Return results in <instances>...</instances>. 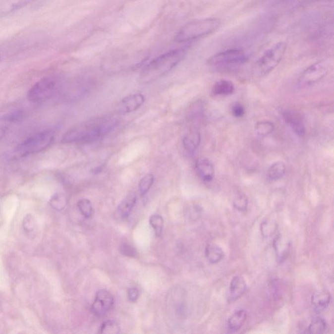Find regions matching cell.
I'll return each mask as SVG.
<instances>
[{"mask_svg":"<svg viewBox=\"0 0 334 334\" xmlns=\"http://www.w3.org/2000/svg\"><path fill=\"white\" fill-rule=\"evenodd\" d=\"M118 124L114 117H102L80 123L66 132L61 142L64 144H88L110 133Z\"/></svg>","mask_w":334,"mask_h":334,"instance_id":"obj_1","label":"cell"},{"mask_svg":"<svg viewBox=\"0 0 334 334\" xmlns=\"http://www.w3.org/2000/svg\"><path fill=\"white\" fill-rule=\"evenodd\" d=\"M185 52V49H174L152 59L142 69L139 81L150 83L166 75L182 60Z\"/></svg>","mask_w":334,"mask_h":334,"instance_id":"obj_2","label":"cell"},{"mask_svg":"<svg viewBox=\"0 0 334 334\" xmlns=\"http://www.w3.org/2000/svg\"><path fill=\"white\" fill-rule=\"evenodd\" d=\"M220 25V20L216 18L193 20L180 29L176 35V41L180 43L193 42L216 32Z\"/></svg>","mask_w":334,"mask_h":334,"instance_id":"obj_3","label":"cell"},{"mask_svg":"<svg viewBox=\"0 0 334 334\" xmlns=\"http://www.w3.org/2000/svg\"><path fill=\"white\" fill-rule=\"evenodd\" d=\"M287 48L284 42L272 45L261 56L253 67V74L257 77H263L273 71L281 62Z\"/></svg>","mask_w":334,"mask_h":334,"instance_id":"obj_4","label":"cell"},{"mask_svg":"<svg viewBox=\"0 0 334 334\" xmlns=\"http://www.w3.org/2000/svg\"><path fill=\"white\" fill-rule=\"evenodd\" d=\"M55 135V132L53 130L39 132L18 144L14 152L20 157L39 153L51 145Z\"/></svg>","mask_w":334,"mask_h":334,"instance_id":"obj_5","label":"cell"},{"mask_svg":"<svg viewBox=\"0 0 334 334\" xmlns=\"http://www.w3.org/2000/svg\"><path fill=\"white\" fill-rule=\"evenodd\" d=\"M59 88V80L55 77L42 78L35 84L28 94L30 102L39 103L46 102L55 96Z\"/></svg>","mask_w":334,"mask_h":334,"instance_id":"obj_6","label":"cell"},{"mask_svg":"<svg viewBox=\"0 0 334 334\" xmlns=\"http://www.w3.org/2000/svg\"><path fill=\"white\" fill-rule=\"evenodd\" d=\"M249 60L248 56L239 49H229L212 56L208 63L213 67H224L244 64Z\"/></svg>","mask_w":334,"mask_h":334,"instance_id":"obj_7","label":"cell"},{"mask_svg":"<svg viewBox=\"0 0 334 334\" xmlns=\"http://www.w3.org/2000/svg\"><path fill=\"white\" fill-rule=\"evenodd\" d=\"M34 39L22 38L13 39L7 42L0 44V61L4 60L14 55L30 48L32 45H35Z\"/></svg>","mask_w":334,"mask_h":334,"instance_id":"obj_8","label":"cell"},{"mask_svg":"<svg viewBox=\"0 0 334 334\" xmlns=\"http://www.w3.org/2000/svg\"><path fill=\"white\" fill-rule=\"evenodd\" d=\"M329 71L327 61L321 60L309 66L301 75L300 82L304 85H311L320 81Z\"/></svg>","mask_w":334,"mask_h":334,"instance_id":"obj_9","label":"cell"},{"mask_svg":"<svg viewBox=\"0 0 334 334\" xmlns=\"http://www.w3.org/2000/svg\"><path fill=\"white\" fill-rule=\"evenodd\" d=\"M114 304V300L112 294L107 290L100 289L96 292L92 311L97 317H104L112 309Z\"/></svg>","mask_w":334,"mask_h":334,"instance_id":"obj_10","label":"cell"},{"mask_svg":"<svg viewBox=\"0 0 334 334\" xmlns=\"http://www.w3.org/2000/svg\"><path fill=\"white\" fill-rule=\"evenodd\" d=\"M24 109L17 105H10L0 109V121L14 123L21 120L24 116Z\"/></svg>","mask_w":334,"mask_h":334,"instance_id":"obj_11","label":"cell"},{"mask_svg":"<svg viewBox=\"0 0 334 334\" xmlns=\"http://www.w3.org/2000/svg\"><path fill=\"white\" fill-rule=\"evenodd\" d=\"M196 172L202 180L211 182L215 176V169L211 161L206 158H200L195 164Z\"/></svg>","mask_w":334,"mask_h":334,"instance_id":"obj_12","label":"cell"},{"mask_svg":"<svg viewBox=\"0 0 334 334\" xmlns=\"http://www.w3.org/2000/svg\"><path fill=\"white\" fill-rule=\"evenodd\" d=\"M283 118L297 135L302 137L305 135L306 127L302 116L298 113L292 111H284Z\"/></svg>","mask_w":334,"mask_h":334,"instance_id":"obj_13","label":"cell"},{"mask_svg":"<svg viewBox=\"0 0 334 334\" xmlns=\"http://www.w3.org/2000/svg\"><path fill=\"white\" fill-rule=\"evenodd\" d=\"M247 284L241 276H235L230 282L228 294V302L233 303L240 299L245 293Z\"/></svg>","mask_w":334,"mask_h":334,"instance_id":"obj_14","label":"cell"},{"mask_svg":"<svg viewBox=\"0 0 334 334\" xmlns=\"http://www.w3.org/2000/svg\"><path fill=\"white\" fill-rule=\"evenodd\" d=\"M145 102V97L143 94H136L125 97L121 102V112L131 113L135 112L141 108Z\"/></svg>","mask_w":334,"mask_h":334,"instance_id":"obj_15","label":"cell"},{"mask_svg":"<svg viewBox=\"0 0 334 334\" xmlns=\"http://www.w3.org/2000/svg\"><path fill=\"white\" fill-rule=\"evenodd\" d=\"M201 141V137L200 132L197 129H191L183 137V147L187 152L193 154L199 148Z\"/></svg>","mask_w":334,"mask_h":334,"instance_id":"obj_16","label":"cell"},{"mask_svg":"<svg viewBox=\"0 0 334 334\" xmlns=\"http://www.w3.org/2000/svg\"><path fill=\"white\" fill-rule=\"evenodd\" d=\"M331 301V295L327 290H321L315 292L312 296V304L316 312L325 310L329 306Z\"/></svg>","mask_w":334,"mask_h":334,"instance_id":"obj_17","label":"cell"},{"mask_svg":"<svg viewBox=\"0 0 334 334\" xmlns=\"http://www.w3.org/2000/svg\"><path fill=\"white\" fill-rule=\"evenodd\" d=\"M234 92V86L230 80L222 79L214 84L212 94L214 96H230Z\"/></svg>","mask_w":334,"mask_h":334,"instance_id":"obj_18","label":"cell"},{"mask_svg":"<svg viewBox=\"0 0 334 334\" xmlns=\"http://www.w3.org/2000/svg\"><path fill=\"white\" fill-rule=\"evenodd\" d=\"M137 197L136 194L131 193L127 195L126 197L121 202L117 207V211L121 218L125 219L128 217L137 203Z\"/></svg>","mask_w":334,"mask_h":334,"instance_id":"obj_19","label":"cell"},{"mask_svg":"<svg viewBox=\"0 0 334 334\" xmlns=\"http://www.w3.org/2000/svg\"><path fill=\"white\" fill-rule=\"evenodd\" d=\"M247 319V313L244 309L237 311L233 313L227 322L228 329L230 331H239L244 325Z\"/></svg>","mask_w":334,"mask_h":334,"instance_id":"obj_20","label":"cell"},{"mask_svg":"<svg viewBox=\"0 0 334 334\" xmlns=\"http://www.w3.org/2000/svg\"><path fill=\"white\" fill-rule=\"evenodd\" d=\"M290 244L288 240L284 239L279 234L274 239V247L275 249L276 254L280 261H283L289 252Z\"/></svg>","mask_w":334,"mask_h":334,"instance_id":"obj_21","label":"cell"},{"mask_svg":"<svg viewBox=\"0 0 334 334\" xmlns=\"http://www.w3.org/2000/svg\"><path fill=\"white\" fill-rule=\"evenodd\" d=\"M206 259L211 264H217L222 261L224 253L222 247L216 244H208L205 248Z\"/></svg>","mask_w":334,"mask_h":334,"instance_id":"obj_22","label":"cell"},{"mask_svg":"<svg viewBox=\"0 0 334 334\" xmlns=\"http://www.w3.org/2000/svg\"><path fill=\"white\" fill-rule=\"evenodd\" d=\"M285 172V165L283 162H278L270 166L268 171V176L270 180L278 181L283 178Z\"/></svg>","mask_w":334,"mask_h":334,"instance_id":"obj_23","label":"cell"},{"mask_svg":"<svg viewBox=\"0 0 334 334\" xmlns=\"http://www.w3.org/2000/svg\"><path fill=\"white\" fill-rule=\"evenodd\" d=\"M327 329V323L325 319L321 317H316L313 319L309 325L308 329V333L319 334L325 333Z\"/></svg>","mask_w":334,"mask_h":334,"instance_id":"obj_24","label":"cell"},{"mask_svg":"<svg viewBox=\"0 0 334 334\" xmlns=\"http://www.w3.org/2000/svg\"><path fill=\"white\" fill-rule=\"evenodd\" d=\"M274 123L269 121H261L255 125V131L261 137H266L274 131Z\"/></svg>","mask_w":334,"mask_h":334,"instance_id":"obj_25","label":"cell"},{"mask_svg":"<svg viewBox=\"0 0 334 334\" xmlns=\"http://www.w3.org/2000/svg\"><path fill=\"white\" fill-rule=\"evenodd\" d=\"M277 223L275 221L267 220L264 221L261 223V231L262 234L265 238L271 236L275 233L276 230H277Z\"/></svg>","mask_w":334,"mask_h":334,"instance_id":"obj_26","label":"cell"},{"mask_svg":"<svg viewBox=\"0 0 334 334\" xmlns=\"http://www.w3.org/2000/svg\"><path fill=\"white\" fill-rule=\"evenodd\" d=\"M154 182V176L152 174H147L139 181V189L142 196L145 195L151 188Z\"/></svg>","mask_w":334,"mask_h":334,"instance_id":"obj_27","label":"cell"},{"mask_svg":"<svg viewBox=\"0 0 334 334\" xmlns=\"http://www.w3.org/2000/svg\"><path fill=\"white\" fill-rule=\"evenodd\" d=\"M120 328L118 324L114 321L104 322L100 329V333L104 334H118Z\"/></svg>","mask_w":334,"mask_h":334,"instance_id":"obj_28","label":"cell"},{"mask_svg":"<svg viewBox=\"0 0 334 334\" xmlns=\"http://www.w3.org/2000/svg\"><path fill=\"white\" fill-rule=\"evenodd\" d=\"M78 210L82 215L85 218H90L94 213V209L90 201L88 199H83L80 200L78 203Z\"/></svg>","mask_w":334,"mask_h":334,"instance_id":"obj_29","label":"cell"},{"mask_svg":"<svg viewBox=\"0 0 334 334\" xmlns=\"http://www.w3.org/2000/svg\"><path fill=\"white\" fill-rule=\"evenodd\" d=\"M233 206L235 209L240 212H245L248 207V199L244 193H239L233 200Z\"/></svg>","mask_w":334,"mask_h":334,"instance_id":"obj_30","label":"cell"},{"mask_svg":"<svg viewBox=\"0 0 334 334\" xmlns=\"http://www.w3.org/2000/svg\"><path fill=\"white\" fill-rule=\"evenodd\" d=\"M150 224L154 228L157 236H160L162 234L163 229H164V219L158 214H154L150 218Z\"/></svg>","mask_w":334,"mask_h":334,"instance_id":"obj_31","label":"cell"},{"mask_svg":"<svg viewBox=\"0 0 334 334\" xmlns=\"http://www.w3.org/2000/svg\"><path fill=\"white\" fill-rule=\"evenodd\" d=\"M52 206L55 209L61 210L64 208L66 205V198L64 195L61 193L56 194L51 201Z\"/></svg>","mask_w":334,"mask_h":334,"instance_id":"obj_32","label":"cell"},{"mask_svg":"<svg viewBox=\"0 0 334 334\" xmlns=\"http://www.w3.org/2000/svg\"><path fill=\"white\" fill-rule=\"evenodd\" d=\"M120 252L121 254L125 255V256L129 257H136L137 256V249L135 248L131 245L126 244H122L120 246Z\"/></svg>","mask_w":334,"mask_h":334,"instance_id":"obj_33","label":"cell"},{"mask_svg":"<svg viewBox=\"0 0 334 334\" xmlns=\"http://www.w3.org/2000/svg\"><path fill=\"white\" fill-rule=\"evenodd\" d=\"M231 112L234 117H242L245 114L244 107L240 103H236V104L233 105L232 107Z\"/></svg>","mask_w":334,"mask_h":334,"instance_id":"obj_34","label":"cell"},{"mask_svg":"<svg viewBox=\"0 0 334 334\" xmlns=\"http://www.w3.org/2000/svg\"><path fill=\"white\" fill-rule=\"evenodd\" d=\"M128 299L129 302H136L139 296V291L137 288H131L128 290Z\"/></svg>","mask_w":334,"mask_h":334,"instance_id":"obj_35","label":"cell"},{"mask_svg":"<svg viewBox=\"0 0 334 334\" xmlns=\"http://www.w3.org/2000/svg\"><path fill=\"white\" fill-rule=\"evenodd\" d=\"M6 129L5 127H0V140L5 135Z\"/></svg>","mask_w":334,"mask_h":334,"instance_id":"obj_36","label":"cell"},{"mask_svg":"<svg viewBox=\"0 0 334 334\" xmlns=\"http://www.w3.org/2000/svg\"><path fill=\"white\" fill-rule=\"evenodd\" d=\"M102 167H96V168L92 169V172L95 174H99V173L102 172Z\"/></svg>","mask_w":334,"mask_h":334,"instance_id":"obj_37","label":"cell"}]
</instances>
